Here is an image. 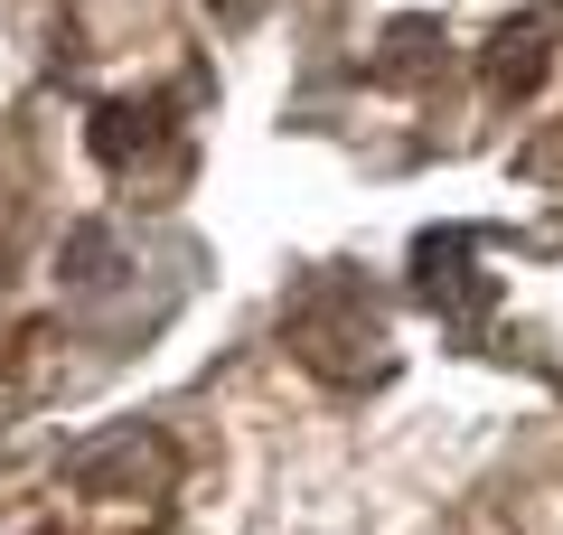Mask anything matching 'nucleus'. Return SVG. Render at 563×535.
<instances>
[{"label": "nucleus", "mask_w": 563, "mask_h": 535, "mask_svg": "<svg viewBox=\"0 0 563 535\" xmlns=\"http://www.w3.org/2000/svg\"><path fill=\"white\" fill-rule=\"evenodd\" d=\"M151 122H161V113H151V103H122V113H95V151H103V160H132Z\"/></svg>", "instance_id": "nucleus-1"}]
</instances>
